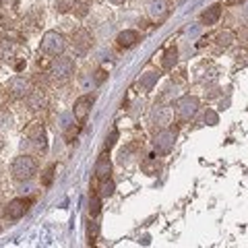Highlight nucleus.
<instances>
[{
	"label": "nucleus",
	"mask_w": 248,
	"mask_h": 248,
	"mask_svg": "<svg viewBox=\"0 0 248 248\" xmlns=\"http://www.w3.org/2000/svg\"><path fill=\"white\" fill-rule=\"evenodd\" d=\"M29 205H31V201H25V199H15V201H11V203L6 205L4 213H6V217H11V219H19V217L25 215V211L29 209Z\"/></svg>",
	"instance_id": "9d476101"
},
{
	"label": "nucleus",
	"mask_w": 248,
	"mask_h": 248,
	"mask_svg": "<svg viewBox=\"0 0 248 248\" xmlns=\"http://www.w3.org/2000/svg\"><path fill=\"white\" fill-rule=\"evenodd\" d=\"M31 190V186L27 184V186H21V192H29Z\"/></svg>",
	"instance_id": "473e14b6"
},
{
	"label": "nucleus",
	"mask_w": 248,
	"mask_h": 248,
	"mask_svg": "<svg viewBox=\"0 0 248 248\" xmlns=\"http://www.w3.org/2000/svg\"><path fill=\"white\" fill-rule=\"evenodd\" d=\"M58 124H60L62 130H68V128H71L73 124H75V114H60Z\"/></svg>",
	"instance_id": "5701e85b"
},
{
	"label": "nucleus",
	"mask_w": 248,
	"mask_h": 248,
	"mask_svg": "<svg viewBox=\"0 0 248 248\" xmlns=\"http://www.w3.org/2000/svg\"><path fill=\"white\" fill-rule=\"evenodd\" d=\"M15 54V44L13 42H6V40H0V60H6Z\"/></svg>",
	"instance_id": "aec40b11"
},
{
	"label": "nucleus",
	"mask_w": 248,
	"mask_h": 248,
	"mask_svg": "<svg viewBox=\"0 0 248 248\" xmlns=\"http://www.w3.org/2000/svg\"><path fill=\"white\" fill-rule=\"evenodd\" d=\"M104 79H106V71H104V68H99V71L95 73V83H97V85L104 83Z\"/></svg>",
	"instance_id": "c756f323"
},
{
	"label": "nucleus",
	"mask_w": 248,
	"mask_h": 248,
	"mask_svg": "<svg viewBox=\"0 0 248 248\" xmlns=\"http://www.w3.org/2000/svg\"><path fill=\"white\" fill-rule=\"evenodd\" d=\"M147 13L153 21H164L166 15H168V4L164 0H151L149 6H147Z\"/></svg>",
	"instance_id": "ddd939ff"
},
{
	"label": "nucleus",
	"mask_w": 248,
	"mask_h": 248,
	"mask_svg": "<svg viewBox=\"0 0 248 248\" xmlns=\"http://www.w3.org/2000/svg\"><path fill=\"white\" fill-rule=\"evenodd\" d=\"M91 44H93V37H91V33L87 29L73 31V48H75V52L79 54V56H83V54L91 48Z\"/></svg>",
	"instance_id": "0eeeda50"
},
{
	"label": "nucleus",
	"mask_w": 248,
	"mask_h": 248,
	"mask_svg": "<svg viewBox=\"0 0 248 248\" xmlns=\"http://www.w3.org/2000/svg\"><path fill=\"white\" fill-rule=\"evenodd\" d=\"M25 102H27L31 112H40V110L46 108V95H44L42 89H31L29 95L25 97Z\"/></svg>",
	"instance_id": "9b49d317"
},
{
	"label": "nucleus",
	"mask_w": 248,
	"mask_h": 248,
	"mask_svg": "<svg viewBox=\"0 0 248 248\" xmlns=\"http://www.w3.org/2000/svg\"><path fill=\"white\" fill-rule=\"evenodd\" d=\"M172 116H174V112L170 110V108L157 106V108H155V110L151 112V122H153L157 128H166L168 124H172Z\"/></svg>",
	"instance_id": "1a4fd4ad"
},
{
	"label": "nucleus",
	"mask_w": 248,
	"mask_h": 248,
	"mask_svg": "<svg viewBox=\"0 0 248 248\" xmlns=\"http://www.w3.org/2000/svg\"><path fill=\"white\" fill-rule=\"evenodd\" d=\"M87 234H89V242H95L97 236H99V223L91 221V226H89V230H87Z\"/></svg>",
	"instance_id": "cd10ccee"
},
{
	"label": "nucleus",
	"mask_w": 248,
	"mask_h": 248,
	"mask_svg": "<svg viewBox=\"0 0 248 248\" xmlns=\"http://www.w3.org/2000/svg\"><path fill=\"white\" fill-rule=\"evenodd\" d=\"M42 50L44 54H48V56H62V52L66 50V40L64 35L58 33V31H48V33H44L42 37Z\"/></svg>",
	"instance_id": "7ed1b4c3"
},
{
	"label": "nucleus",
	"mask_w": 248,
	"mask_h": 248,
	"mask_svg": "<svg viewBox=\"0 0 248 248\" xmlns=\"http://www.w3.org/2000/svg\"><path fill=\"white\" fill-rule=\"evenodd\" d=\"M219 17H221V4H213V6H209V9L203 13L201 21H203L205 25H215V23L219 21Z\"/></svg>",
	"instance_id": "dca6fc26"
},
{
	"label": "nucleus",
	"mask_w": 248,
	"mask_h": 248,
	"mask_svg": "<svg viewBox=\"0 0 248 248\" xmlns=\"http://www.w3.org/2000/svg\"><path fill=\"white\" fill-rule=\"evenodd\" d=\"M174 143H176V128L172 126L159 128L153 137V147L157 149V153H164V155L174 149Z\"/></svg>",
	"instance_id": "20e7f679"
},
{
	"label": "nucleus",
	"mask_w": 248,
	"mask_h": 248,
	"mask_svg": "<svg viewBox=\"0 0 248 248\" xmlns=\"http://www.w3.org/2000/svg\"><path fill=\"white\" fill-rule=\"evenodd\" d=\"M54 172H56V166H48L44 170V176H42V186H50L54 180Z\"/></svg>",
	"instance_id": "393cba45"
},
{
	"label": "nucleus",
	"mask_w": 248,
	"mask_h": 248,
	"mask_svg": "<svg viewBox=\"0 0 248 248\" xmlns=\"http://www.w3.org/2000/svg\"><path fill=\"white\" fill-rule=\"evenodd\" d=\"M99 211H102V201H99V197H91L89 199V215L97 217Z\"/></svg>",
	"instance_id": "b1692460"
},
{
	"label": "nucleus",
	"mask_w": 248,
	"mask_h": 248,
	"mask_svg": "<svg viewBox=\"0 0 248 248\" xmlns=\"http://www.w3.org/2000/svg\"><path fill=\"white\" fill-rule=\"evenodd\" d=\"M73 9V0H56V11L58 13H68Z\"/></svg>",
	"instance_id": "bb28decb"
},
{
	"label": "nucleus",
	"mask_w": 248,
	"mask_h": 248,
	"mask_svg": "<svg viewBox=\"0 0 248 248\" xmlns=\"http://www.w3.org/2000/svg\"><path fill=\"white\" fill-rule=\"evenodd\" d=\"M50 75H52V79L58 83L68 81L75 75V60L66 58V56H56L50 64Z\"/></svg>",
	"instance_id": "f03ea898"
},
{
	"label": "nucleus",
	"mask_w": 248,
	"mask_h": 248,
	"mask_svg": "<svg viewBox=\"0 0 248 248\" xmlns=\"http://www.w3.org/2000/svg\"><path fill=\"white\" fill-rule=\"evenodd\" d=\"M91 104H93V99L89 95H81L75 102L73 114H75V118H77V122H79V124H85V120H87V116L91 112Z\"/></svg>",
	"instance_id": "6e6552de"
},
{
	"label": "nucleus",
	"mask_w": 248,
	"mask_h": 248,
	"mask_svg": "<svg viewBox=\"0 0 248 248\" xmlns=\"http://www.w3.org/2000/svg\"><path fill=\"white\" fill-rule=\"evenodd\" d=\"M27 135H29V141H33L40 149H46V130H44L42 124H33Z\"/></svg>",
	"instance_id": "4468645a"
},
{
	"label": "nucleus",
	"mask_w": 248,
	"mask_h": 248,
	"mask_svg": "<svg viewBox=\"0 0 248 248\" xmlns=\"http://www.w3.org/2000/svg\"><path fill=\"white\" fill-rule=\"evenodd\" d=\"M114 190H116V184L110 180V178H106V180H102V184H99V197H102V199L112 197Z\"/></svg>",
	"instance_id": "6ab92c4d"
},
{
	"label": "nucleus",
	"mask_w": 248,
	"mask_h": 248,
	"mask_svg": "<svg viewBox=\"0 0 248 248\" xmlns=\"http://www.w3.org/2000/svg\"><path fill=\"white\" fill-rule=\"evenodd\" d=\"M205 122H209V124H217V114L211 112V110H207V114H205Z\"/></svg>",
	"instance_id": "c85d7f7f"
},
{
	"label": "nucleus",
	"mask_w": 248,
	"mask_h": 248,
	"mask_svg": "<svg viewBox=\"0 0 248 248\" xmlns=\"http://www.w3.org/2000/svg\"><path fill=\"white\" fill-rule=\"evenodd\" d=\"M157 81H159V73L157 71H145L141 75V79H139V87H141L143 91H151Z\"/></svg>",
	"instance_id": "2eb2a0df"
},
{
	"label": "nucleus",
	"mask_w": 248,
	"mask_h": 248,
	"mask_svg": "<svg viewBox=\"0 0 248 248\" xmlns=\"http://www.w3.org/2000/svg\"><path fill=\"white\" fill-rule=\"evenodd\" d=\"M240 2H244V0H226V4H240Z\"/></svg>",
	"instance_id": "2f4dec72"
},
{
	"label": "nucleus",
	"mask_w": 248,
	"mask_h": 248,
	"mask_svg": "<svg viewBox=\"0 0 248 248\" xmlns=\"http://www.w3.org/2000/svg\"><path fill=\"white\" fill-rule=\"evenodd\" d=\"M234 31H230V29H226V31H221V33L219 35H217V44H219V46H223V48H228V46L232 44V42H234Z\"/></svg>",
	"instance_id": "4be33fe9"
},
{
	"label": "nucleus",
	"mask_w": 248,
	"mask_h": 248,
	"mask_svg": "<svg viewBox=\"0 0 248 248\" xmlns=\"http://www.w3.org/2000/svg\"><path fill=\"white\" fill-rule=\"evenodd\" d=\"M35 172H37V161L31 155H19V157H15L11 166V174L19 182H29L35 176Z\"/></svg>",
	"instance_id": "f257e3e1"
},
{
	"label": "nucleus",
	"mask_w": 248,
	"mask_h": 248,
	"mask_svg": "<svg viewBox=\"0 0 248 248\" xmlns=\"http://www.w3.org/2000/svg\"><path fill=\"white\" fill-rule=\"evenodd\" d=\"M174 108H176V116L180 120H190V118H195L197 112H199V97H195V95H182L176 102Z\"/></svg>",
	"instance_id": "39448f33"
},
{
	"label": "nucleus",
	"mask_w": 248,
	"mask_h": 248,
	"mask_svg": "<svg viewBox=\"0 0 248 248\" xmlns=\"http://www.w3.org/2000/svg\"><path fill=\"white\" fill-rule=\"evenodd\" d=\"M31 91V83L25 79V77H13L9 83V95L13 99H25Z\"/></svg>",
	"instance_id": "423d86ee"
},
{
	"label": "nucleus",
	"mask_w": 248,
	"mask_h": 248,
	"mask_svg": "<svg viewBox=\"0 0 248 248\" xmlns=\"http://www.w3.org/2000/svg\"><path fill=\"white\" fill-rule=\"evenodd\" d=\"M95 79H91V75H83L81 77V87H83V91H91L93 87H95Z\"/></svg>",
	"instance_id": "a878e982"
},
{
	"label": "nucleus",
	"mask_w": 248,
	"mask_h": 248,
	"mask_svg": "<svg viewBox=\"0 0 248 248\" xmlns=\"http://www.w3.org/2000/svg\"><path fill=\"white\" fill-rule=\"evenodd\" d=\"M176 60H178V50L176 48H170L166 54H164V60H161V66L166 68V71H170L174 64H176Z\"/></svg>",
	"instance_id": "a211bd4d"
},
{
	"label": "nucleus",
	"mask_w": 248,
	"mask_h": 248,
	"mask_svg": "<svg viewBox=\"0 0 248 248\" xmlns=\"http://www.w3.org/2000/svg\"><path fill=\"white\" fill-rule=\"evenodd\" d=\"M116 137H118V133H116V130H114V133L110 135V139H108V143H106V149H110V147L114 145V141H116Z\"/></svg>",
	"instance_id": "7c9ffc66"
},
{
	"label": "nucleus",
	"mask_w": 248,
	"mask_h": 248,
	"mask_svg": "<svg viewBox=\"0 0 248 248\" xmlns=\"http://www.w3.org/2000/svg\"><path fill=\"white\" fill-rule=\"evenodd\" d=\"M112 4H124V0H110Z\"/></svg>",
	"instance_id": "72a5a7b5"
},
{
	"label": "nucleus",
	"mask_w": 248,
	"mask_h": 248,
	"mask_svg": "<svg viewBox=\"0 0 248 248\" xmlns=\"http://www.w3.org/2000/svg\"><path fill=\"white\" fill-rule=\"evenodd\" d=\"M141 168H143V172H145V174L155 176V174H157V170H159V161H157V159H153V157H149V159H145V161H143Z\"/></svg>",
	"instance_id": "412c9836"
},
{
	"label": "nucleus",
	"mask_w": 248,
	"mask_h": 248,
	"mask_svg": "<svg viewBox=\"0 0 248 248\" xmlns=\"http://www.w3.org/2000/svg\"><path fill=\"white\" fill-rule=\"evenodd\" d=\"M118 46L120 48H133V46H137L139 42H141V35H139V31H133V29H124L118 33Z\"/></svg>",
	"instance_id": "f8f14e48"
},
{
	"label": "nucleus",
	"mask_w": 248,
	"mask_h": 248,
	"mask_svg": "<svg viewBox=\"0 0 248 248\" xmlns=\"http://www.w3.org/2000/svg\"><path fill=\"white\" fill-rule=\"evenodd\" d=\"M110 172H112L110 159H108L106 155H102V157L97 159V164H95V176L99 178V180H106V178H110Z\"/></svg>",
	"instance_id": "f3484780"
}]
</instances>
